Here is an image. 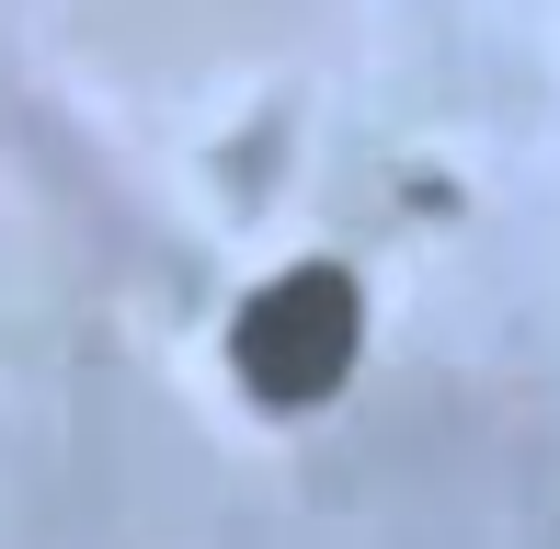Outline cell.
<instances>
[{"label": "cell", "mask_w": 560, "mask_h": 549, "mask_svg": "<svg viewBox=\"0 0 560 549\" xmlns=\"http://www.w3.org/2000/svg\"><path fill=\"white\" fill-rule=\"evenodd\" d=\"M354 332H366L354 287H343L332 264H298V274H275V287L241 297V320H229V366L252 378V401H332L343 366H354Z\"/></svg>", "instance_id": "6da1fadb"}]
</instances>
